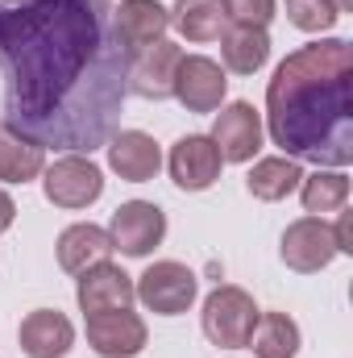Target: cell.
Instances as JSON below:
<instances>
[{
    "label": "cell",
    "instance_id": "11",
    "mask_svg": "<svg viewBox=\"0 0 353 358\" xmlns=\"http://www.w3.org/2000/svg\"><path fill=\"white\" fill-rule=\"evenodd\" d=\"M88 346L100 358H137L146 350V321L129 308L88 317Z\"/></svg>",
    "mask_w": 353,
    "mask_h": 358
},
{
    "label": "cell",
    "instance_id": "12",
    "mask_svg": "<svg viewBox=\"0 0 353 358\" xmlns=\"http://www.w3.org/2000/svg\"><path fill=\"white\" fill-rule=\"evenodd\" d=\"M167 167H171L175 187H183V192H204V187H212V183L220 179L225 159H220V150L212 146V138L187 134V138H179L175 146H171Z\"/></svg>",
    "mask_w": 353,
    "mask_h": 358
},
{
    "label": "cell",
    "instance_id": "22",
    "mask_svg": "<svg viewBox=\"0 0 353 358\" xmlns=\"http://www.w3.org/2000/svg\"><path fill=\"white\" fill-rule=\"evenodd\" d=\"M299 163L295 159H262V163H254V171L246 176V187H250V196H258L266 204H274V200H287L295 187H299Z\"/></svg>",
    "mask_w": 353,
    "mask_h": 358
},
{
    "label": "cell",
    "instance_id": "15",
    "mask_svg": "<svg viewBox=\"0 0 353 358\" xmlns=\"http://www.w3.org/2000/svg\"><path fill=\"white\" fill-rule=\"evenodd\" d=\"M108 167L125 179V183H146V179L158 176L163 150H158V142H154L150 134H142V129H121V134L108 138Z\"/></svg>",
    "mask_w": 353,
    "mask_h": 358
},
{
    "label": "cell",
    "instance_id": "8",
    "mask_svg": "<svg viewBox=\"0 0 353 358\" xmlns=\"http://www.w3.org/2000/svg\"><path fill=\"white\" fill-rule=\"evenodd\" d=\"M283 263L299 275H316L337 259V238H333V225H324L320 217H299L287 225L283 234V246H278Z\"/></svg>",
    "mask_w": 353,
    "mask_h": 358
},
{
    "label": "cell",
    "instance_id": "24",
    "mask_svg": "<svg viewBox=\"0 0 353 358\" xmlns=\"http://www.w3.org/2000/svg\"><path fill=\"white\" fill-rule=\"evenodd\" d=\"M337 4L333 0H287V21L303 34H324L337 25Z\"/></svg>",
    "mask_w": 353,
    "mask_h": 358
},
{
    "label": "cell",
    "instance_id": "28",
    "mask_svg": "<svg viewBox=\"0 0 353 358\" xmlns=\"http://www.w3.org/2000/svg\"><path fill=\"white\" fill-rule=\"evenodd\" d=\"M333 4H337V13H350L353 8V0H333Z\"/></svg>",
    "mask_w": 353,
    "mask_h": 358
},
{
    "label": "cell",
    "instance_id": "26",
    "mask_svg": "<svg viewBox=\"0 0 353 358\" xmlns=\"http://www.w3.org/2000/svg\"><path fill=\"white\" fill-rule=\"evenodd\" d=\"M333 238H337V255H353V242H350V213H341V221L333 225Z\"/></svg>",
    "mask_w": 353,
    "mask_h": 358
},
{
    "label": "cell",
    "instance_id": "4",
    "mask_svg": "<svg viewBox=\"0 0 353 358\" xmlns=\"http://www.w3.org/2000/svg\"><path fill=\"white\" fill-rule=\"evenodd\" d=\"M163 238H167V213L150 200H129L108 221L112 250H121L129 259H146L154 246H163Z\"/></svg>",
    "mask_w": 353,
    "mask_h": 358
},
{
    "label": "cell",
    "instance_id": "27",
    "mask_svg": "<svg viewBox=\"0 0 353 358\" xmlns=\"http://www.w3.org/2000/svg\"><path fill=\"white\" fill-rule=\"evenodd\" d=\"M13 221H17V204H13V196H8V192H0V234H4V229H13Z\"/></svg>",
    "mask_w": 353,
    "mask_h": 358
},
{
    "label": "cell",
    "instance_id": "18",
    "mask_svg": "<svg viewBox=\"0 0 353 358\" xmlns=\"http://www.w3.org/2000/svg\"><path fill=\"white\" fill-rule=\"evenodd\" d=\"M220 59L233 76H254L270 59V34L254 25H233L220 34Z\"/></svg>",
    "mask_w": 353,
    "mask_h": 358
},
{
    "label": "cell",
    "instance_id": "7",
    "mask_svg": "<svg viewBox=\"0 0 353 358\" xmlns=\"http://www.w3.org/2000/svg\"><path fill=\"white\" fill-rule=\"evenodd\" d=\"M42 187H46V200L59 204V208H88L104 192V176L84 155H63L59 163L46 167Z\"/></svg>",
    "mask_w": 353,
    "mask_h": 358
},
{
    "label": "cell",
    "instance_id": "10",
    "mask_svg": "<svg viewBox=\"0 0 353 358\" xmlns=\"http://www.w3.org/2000/svg\"><path fill=\"white\" fill-rule=\"evenodd\" d=\"M179 63H183V50H179L175 42L163 38V42L129 55V80L125 84H129L133 96H142V100H171Z\"/></svg>",
    "mask_w": 353,
    "mask_h": 358
},
{
    "label": "cell",
    "instance_id": "3",
    "mask_svg": "<svg viewBox=\"0 0 353 358\" xmlns=\"http://www.w3.org/2000/svg\"><path fill=\"white\" fill-rule=\"evenodd\" d=\"M200 325H204V338L212 346H225V350H246L250 346V334L258 325V304L246 287H233V283H220L216 292H208L204 300V313H200Z\"/></svg>",
    "mask_w": 353,
    "mask_h": 358
},
{
    "label": "cell",
    "instance_id": "1",
    "mask_svg": "<svg viewBox=\"0 0 353 358\" xmlns=\"http://www.w3.org/2000/svg\"><path fill=\"white\" fill-rule=\"evenodd\" d=\"M4 129L42 150L91 155L108 146L129 96V50L108 0L0 4Z\"/></svg>",
    "mask_w": 353,
    "mask_h": 358
},
{
    "label": "cell",
    "instance_id": "25",
    "mask_svg": "<svg viewBox=\"0 0 353 358\" xmlns=\"http://www.w3.org/2000/svg\"><path fill=\"white\" fill-rule=\"evenodd\" d=\"M220 4L233 25H254V29H266L278 8V0H220Z\"/></svg>",
    "mask_w": 353,
    "mask_h": 358
},
{
    "label": "cell",
    "instance_id": "23",
    "mask_svg": "<svg viewBox=\"0 0 353 358\" xmlns=\"http://www.w3.org/2000/svg\"><path fill=\"white\" fill-rule=\"evenodd\" d=\"M299 196H303V208L312 217H324V213H341L345 200H350V176L345 171H316V176L299 179Z\"/></svg>",
    "mask_w": 353,
    "mask_h": 358
},
{
    "label": "cell",
    "instance_id": "5",
    "mask_svg": "<svg viewBox=\"0 0 353 358\" xmlns=\"http://www.w3.org/2000/svg\"><path fill=\"white\" fill-rule=\"evenodd\" d=\"M137 300L150 308V313H158V317H179V313H187L191 304H195V296H200V279H195V271H187L183 263H154V267H146V275L137 279Z\"/></svg>",
    "mask_w": 353,
    "mask_h": 358
},
{
    "label": "cell",
    "instance_id": "13",
    "mask_svg": "<svg viewBox=\"0 0 353 358\" xmlns=\"http://www.w3.org/2000/svg\"><path fill=\"white\" fill-rule=\"evenodd\" d=\"M112 29H117L121 46L129 55H137V50H146V46H154V42L167 38L171 13L158 0H121L112 8Z\"/></svg>",
    "mask_w": 353,
    "mask_h": 358
},
{
    "label": "cell",
    "instance_id": "9",
    "mask_svg": "<svg viewBox=\"0 0 353 358\" xmlns=\"http://www.w3.org/2000/svg\"><path fill=\"white\" fill-rule=\"evenodd\" d=\"M225 92H229V80H225V67L204 59V55H183L175 71V96L187 113H216L225 104Z\"/></svg>",
    "mask_w": 353,
    "mask_h": 358
},
{
    "label": "cell",
    "instance_id": "14",
    "mask_svg": "<svg viewBox=\"0 0 353 358\" xmlns=\"http://www.w3.org/2000/svg\"><path fill=\"white\" fill-rule=\"evenodd\" d=\"M75 300H80V308L96 317V313H117V308H129L133 300H137V292H133V279L125 275L121 267H112V263H96L80 275V287H75Z\"/></svg>",
    "mask_w": 353,
    "mask_h": 358
},
{
    "label": "cell",
    "instance_id": "21",
    "mask_svg": "<svg viewBox=\"0 0 353 358\" xmlns=\"http://www.w3.org/2000/svg\"><path fill=\"white\" fill-rule=\"evenodd\" d=\"M250 350L258 358H295L299 355V325L287 313H258Z\"/></svg>",
    "mask_w": 353,
    "mask_h": 358
},
{
    "label": "cell",
    "instance_id": "17",
    "mask_svg": "<svg viewBox=\"0 0 353 358\" xmlns=\"http://www.w3.org/2000/svg\"><path fill=\"white\" fill-rule=\"evenodd\" d=\"M108 255H112L108 229H100L91 221L71 225V229L59 234V267L67 271V275H84L96 263H108Z\"/></svg>",
    "mask_w": 353,
    "mask_h": 358
},
{
    "label": "cell",
    "instance_id": "20",
    "mask_svg": "<svg viewBox=\"0 0 353 358\" xmlns=\"http://www.w3.org/2000/svg\"><path fill=\"white\" fill-rule=\"evenodd\" d=\"M46 171V150L13 129H0V179L4 183H29Z\"/></svg>",
    "mask_w": 353,
    "mask_h": 358
},
{
    "label": "cell",
    "instance_id": "16",
    "mask_svg": "<svg viewBox=\"0 0 353 358\" xmlns=\"http://www.w3.org/2000/svg\"><path fill=\"white\" fill-rule=\"evenodd\" d=\"M21 350L29 358H63L75 346V325L54 308H33L21 321Z\"/></svg>",
    "mask_w": 353,
    "mask_h": 358
},
{
    "label": "cell",
    "instance_id": "19",
    "mask_svg": "<svg viewBox=\"0 0 353 358\" xmlns=\"http://www.w3.org/2000/svg\"><path fill=\"white\" fill-rule=\"evenodd\" d=\"M225 21L229 17H225V4L220 0H175V8H171V25H175L187 42H195V46L216 42L229 29Z\"/></svg>",
    "mask_w": 353,
    "mask_h": 358
},
{
    "label": "cell",
    "instance_id": "2",
    "mask_svg": "<svg viewBox=\"0 0 353 358\" xmlns=\"http://www.w3.org/2000/svg\"><path fill=\"white\" fill-rule=\"evenodd\" d=\"M266 129L295 163L345 171L353 163V50L345 38L287 55L266 88Z\"/></svg>",
    "mask_w": 353,
    "mask_h": 358
},
{
    "label": "cell",
    "instance_id": "6",
    "mask_svg": "<svg viewBox=\"0 0 353 358\" xmlns=\"http://www.w3.org/2000/svg\"><path fill=\"white\" fill-rule=\"evenodd\" d=\"M208 138H212V146L220 150L225 163H250L262 150V117L250 100H233L216 113Z\"/></svg>",
    "mask_w": 353,
    "mask_h": 358
}]
</instances>
